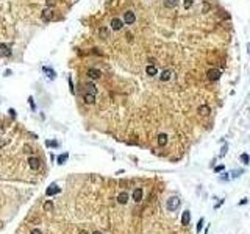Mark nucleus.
<instances>
[{
	"mask_svg": "<svg viewBox=\"0 0 250 234\" xmlns=\"http://www.w3.org/2000/svg\"><path fill=\"white\" fill-rule=\"evenodd\" d=\"M180 205H181V200L178 198V197H170L169 200H167V203H166V209L167 211H177L180 208Z\"/></svg>",
	"mask_w": 250,
	"mask_h": 234,
	"instance_id": "nucleus-1",
	"label": "nucleus"
},
{
	"mask_svg": "<svg viewBox=\"0 0 250 234\" xmlns=\"http://www.w3.org/2000/svg\"><path fill=\"white\" fill-rule=\"evenodd\" d=\"M220 75H222V72H220V69H217V67H214V69H210L206 72V76H208V80L210 81H217V80L220 78Z\"/></svg>",
	"mask_w": 250,
	"mask_h": 234,
	"instance_id": "nucleus-2",
	"label": "nucleus"
},
{
	"mask_svg": "<svg viewBox=\"0 0 250 234\" xmlns=\"http://www.w3.org/2000/svg\"><path fill=\"white\" fill-rule=\"evenodd\" d=\"M28 167L31 170H39L41 169V159L36 156H30L28 158Z\"/></svg>",
	"mask_w": 250,
	"mask_h": 234,
	"instance_id": "nucleus-3",
	"label": "nucleus"
},
{
	"mask_svg": "<svg viewBox=\"0 0 250 234\" xmlns=\"http://www.w3.org/2000/svg\"><path fill=\"white\" fill-rule=\"evenodd\" d=\"M135 20H136V16H135L133 11H125V13H124V24H127V25H133Z\"/></svg>",
	"mask_w": 250,
	"mask_h": 234,
	"instance_id": "nucleus-4",
	"label": "nucleus"
},
{
	"mask_svg": "<svg viewBox=\"0 0 250 234\" xmlns=\"http://www.w3.org/2000/svg\"><path fill=\"white\" fill-rule=\"evenodd\" d=\"M122 27H124V20H120L119 17H114V19H111V28L114 30V31L122 30Z\"/></svg>",
	"mask_w": 250,
	"mask_h": 234,
	"instance_id": "nucleus-5",
	"label": "nucleus"
},
{
	"mask_svg": "<svg viewBox=\"0 0 250 234\" xmlns=\"http://www.w3.org/2000/svg\"><path fill=\"white\" fill-rule=\"evenodd\" d=\"M83 88H85V94H92V95L97 94V88H95L94 83H85Z\"/></svg>",
	"mask_w": 250,
	"mask_h": 234,
	"instance_id": "nucleus-6",
	"label": "nucleus"
},
{
	"mask_svg": "<svg viewBox=\"0 0 250 234\" xmlns=\"http://www.w3.org/2000/svg\"><path fill=\"white\" fill-rule=\"evenodd\" d=\"M60 191H61V189L58 187L56 184H50V186L47 187V191H45V195L52 197V195H55V193H60Z\"/></svg>",
	"mask_w": 250,
	"mask_h": 234,
	"instance_id": "nucleus-7",
	"label": "nucleus"
},
{
	"mask_svg": "<svg viewBox=\"0 0 250 234\" xmlns=\"http://www.w3.org/2000/svg\"><path fill=\"white\" fill-rule=\"evenodd\" d=\"M88 76L91 80H99L100 76H102V72H100L99 69H94V67H92V69L88 70Z\"/></svg>",
	"mask_w": 250,
	"mask_h": 234,
	"instance_id": "nucleus-8",
	"label": "nucleus"
},
{
	"mask_svg": "<svg viewBox=\"0 0 250 234\" xmlns=\"http://www.w3.org/2000/svg\"><path fill=\"white\" fill-rule=\"evenodd\" d=\"M142 189H141V187H136L135 189V191H133V195H131V197H133V200L136 201V203H139V201L141 200H142Z\"/></svg>",
	"mask_w": 250,
	"mask_h": 234,
	"instance_id": "nucleus-9",
	"label": "nucleus"
},
{
	"mask_svg": "<svg viewBox=\"0 0 250 234\" xmlns=\"http://www.w3.org/2000/svg\"><path fill=\"white\" fill-rule=\"evenodd\" d=\"M128 198H130V195H128V192H120L119 195H117V203H120V205H125L127 201H128Z\"/></svg>",
	"mask_w": 250,
	"mask_h": 234,
	"instance_id": "nucleus-10",
	"label": "nucleus"
},
{
	"mask_svg": "<svg viewBox=\"0 0 250 234\" xmlns=\"http://www.w3.org/2000/svg\"><path fill=\"white\" fill-rule=\"evenodd\" d=\"M0 55H2V56H5V58H10V56L13 55V52L10 50V47H8V46H5V44H2V46H0Z\"/></svg>",
	"mask_w": 250,
	"mask_h": 234,
	"instance_id": "nucleus-11",
	"label": "nucleus"
},
{
	"mask_svg": "<svg viewBox=\"0 0 250 234\" xmlns=\"http://www.w3.org/2000/svg\"><path fill=\"white\" fill-rule=\"evenodd\" d=\"M42 19H44L45 22H49V20L53 19V11H52V8H45V10L42 11Z\"/></svg>",
	"mask_w": 250,
	"mask_h": 234,
	"instance_id": "nucleus-12",
	"label": "nucleus"
},
{
	"mask_svg": "<svg viewBox=\"0 0 250 234\" xmlns=\"http://www.w3.org/2000/svg\"><path fill=\"white\" fill-rule=\"evenodd\" d=\"M189 222H191V212H189V211H185V212L181 214V225L188 226Z\"/></svg>",
	"mask_w": 250,
	"mask_h": 234,
	"instance_id": "nucleus-13",
	"label": "nucleus"
},
{
	"mask_svg": "<svg viewBox=\"0 0 250 234\" xmlns=\"http://www.w3.org/2000/svg\"><path fill=\"white\" fill-rule=\"evenodd\" d=\"M145 74H147L149 76H155L156 74H158V69L153 64H150V66H147L145 67Z\"/></svg>",
	"mask_w": 250,
	"mask_h": 234,
	"instance_id": "nucleus-14",
	"label": "nucleus"
},
{
	"mask_svg": "<svg viewBox=\"0 0 250 234\" xmlns=\"http://www.w3.org/2000/svg\"><path fill=\"white\" fill-rule=\"evenodd\" d=\"M172 78V70H163V74L160 75V80L161 81H169V80Z\"/></svg>",
	"mask_w": 250,
	"mask_h": 234,
	"instance_id": "nucleus-15",
	"label": "nucleus"
},
{
	"mask_svg": "<svg viewBox=\"0 0 250 234\" xmlns=\"http://www.w3.org/2000/svg\"><path fill=\"white\" fill-rule=\"evenodd\" d=\"M156 141H158V145H160V147H164L166 144H167V134H164V133L158 134Z\"/></svg>",
	"mask_w": 250,
	"mask_h": 234,
	"instance_id": "nucleus-16",
	"label": "nucleus"
},
{
	"mask_svg": "<svg viewBox=\"0 0 250 234\" xmlns=\"http://www.w3.org/2000/svg\"><path fill=\"white\" fill-rule=\"evenodd\" d=\"M99 36L102 39H108L110 38V30L106 28V27H102V28H99Z\"/></svg>",
	"mask_w": 250,
	"mask_h": 234,
	"instance_id": "nucleus-17",
	"label": "nucleus"
},
{
	"mask_svg": "<svg viewBox=\"0 0 250 234\" xmlns=\"http://www.w3.org/2000/svg\"><path fill=\"white\" fill-rule=\"evenodd\" d=\"M83 98H85L86 105H92V103H95V95H92V94H85Z\"/></svg>",
	"mask_w": 250,
	"mask_h": 234,
	"instance_id": "nucleus-18",
	"label": "nucleus"
},
{
	"mask_svg": "<svg viewBox=\"0 0 250 234\" xmlns=\"http://www.w3.org/2000/svg\"><path fill=\"white\" fill-rule=\"evenodd\" d=\"M199 114H200V116H206V114H210V106H208V105H202V106H199Z\"/></svg>",
	"mask_w": 250,
	"mask_h": 234,
	"instance_id": "nucleus-19",
	"label": "nucleus"
},
{
	"mask_svg": "<svg viewBox=\"0 0 250 234\" xmlns=\"http://www.w3.org/2000/svg\"><path fill=\"white\" fill-rule=\"evenodd\" d=\"M67 158H69V155H67V153H61V155L56 158V161H58V164H64L66 161H67Z\"/></svg>",
	"mask_w": 250,
	"mask_h": 234,
	"instance_id": "nucleus-20",
	"label": "nucleus"
},
{
	"mask_svg": "<svg viewBox=\"0 0 250 234\" xmlns=\"http://www.w3.org/2000/svg\"><path fill=\"white\" fill-rule=\"evenodd\" d=\"M239 159H241V163H242V164H245V165H247V164H250V156L247 155V153H242V155L239 156Z\"/></svg>",
	"mask_w": 250,
	"mask_h": 234,
	"instance_id": "nucleus-21",
	"label": "nucleus"
},
{
	"mask_svg": "<svg viewBox=\"0 0 250 234\" xmlns=\"http://www.w3.org/2000/svg\"><path fill=\"white\" fill-rule=\"evenodd\" d=\"M177 3H178V0H164L166 8H174V6H177Z\"/></svg>",
	"mask_w": 250,
	"mask_h": 234,
	"instance_id": "nucleus-22",
	"label": "nucleus"
},
{
	"mask_svg": "<svg viewBox=\"0 0 250 234\" xmlns=\"http://www.w3.org/2000/svg\"><path fill=\"white\" fill-rule=\"evenodd\" d=\"M42 70H44V72H47V74H49V78H50V80H53V78H55V76H56L55 70H50L49 67H42Z\"/></svg>",
	"mask_w": 250,
	"mask_h": 234,
	"instance_id": "nucleus-23",
	"label": "nucleus"
},
{
	"mask_svg": "<svg viewBox=\"0 0 250 234\" xmlns=\"http://www.w3.org/2000/svg\"><path fill=\"white\" fill-rule=\"evenodd\" d=\"M53 209V203H52V201H45V203H44V211H47V212H49V211H52Z\"/></svg>",
	"mask_w": 250,
	"mask_h": 234,
	"instance_id": "nucleus-24",
	"label": "nucleus"
},
{
	"mask_svg": "<svg viewBox=\"0 0 250 234\" xmlns=\"http://www.w3.org/2000/svg\"><path fill=\"white\" fill-rule=\"evenodd\" d=\"M192 3H194V0H185V2H183V6H185V10H189V8L192 6Z\"/></svg>",
	"mask_w": 250,
	"mask_h": 234,
	"instance_id": "nucleus-25",
	"label": "nucleus"
},
{
	"mask_svg": "<svg viewBox=\"0 0 250 234\" xmlns=\"http://www.w3.org/2000/svg\"><path fill=\"white\" fill-rule=\"evenodd\" d=\"M203 222H205L203 219H200V220H199V223H197V233L202 231V228H203Z\"/></svg>",
	"mask_w": 250,
	"mask_h": 234,
	"instance_id": "nucleus-26",
	"label": "nucleus"
},
{
	"mask_svg": "<svg viewBox=\"0 0 250 234\" xmlns=\"http://www.w3.org/2000/svg\"><path fill=\"white\" fill-rule=\"evenodd\" d=\"M45 145H47V147H58V142H55V141H47V142H45Z\"/></svg>",
	"mask_w": 250,
	"mask_h": 234,
	"instance_id": "nucleus-27",
	"label": "nucleus"
},
{
	"mask_svg": "<svg viewBox=\"0 0 250 234\" xmlns=\"http://www.w3.org/2000/svg\"><path fill=\"white\" fill-rule=\"evenodd\" d=\"M241 173H242V170H235V172H231V178H238Z\"/></svg>",
	"mask_w": 250,
	"mask_h": 234,
	"instance_id": "nucleus-28",
	"label": "nucleus"
},
{
	"mask_svg": "<svg viewBox=\"0 0 250 234\" xmlns=\"http://www.w3.org/2000/svg\"><path fill=\"white\" fill-rule=\"evenodd\" d=\"M224 169H225V167H224V165H222V164H220V165H216V167H214V172H216V173H219V172H224Z\"/></svg>",
	"mask_w": 250,
	"mask_h": 234,
	"instance_id": "nucleus-29",
	"label": "nucleus"
},
{
	"mask_svg": "<svg viewBox=\"0 0 250 234\" xmlns=\"http://www.w3.org/2000/svg\"><path fill=\"white\" fill-rule=\"evenodd\" d=\"M227 148H228V147H227V144H225V145L224 147H222V151H220V158H224V156H225V153H227Z\"/></svg>",
	"mask_w": 250,
	"mask_h": 234,
	"instance_id": "nucleus-30",
	"label": "nucleus"
},
{
	"mask_svg": "<svg viewBox=\"0 0 250 234\" xmlns=\"http://www.w3.org/2000/svg\"><path fill=\"white\" fill-rule=\"evenodd\" d=\"M227 175H228V173H224V175H222V181H227V179H228V177H227Z\"/></svg>",
	"mask_w": 250,
	"mask_h": 234,
	"instance_id": "nucleus-31",
	"label": "nucleus"
},
{
	"mask_svg": "<svg viewBox=\"0 0 250 234\" xmlns=\"http://www.w3.org/2000/svg\"><path fill=\"white\" fill-rule=\"evenodd\" d=\"M31 234H41V229H31Z\"/></svg>",
	"mask_w": 250,
	"mask_h": 234,
	"instance_id": "nucleus-32",
	"label": "nucleus"
},
{
	"mask_svg": "<svg viewBox=\"0 0 250 234\" xmlns=\"http://www.w3.org/2000/svg\"><path fill=\"white\" fill-rule=\"evenodd\" d=\"M245 203H247V198H242V200L239 201V205H245Z\"/></svg>",
	"mask_w": 250,
	"mask_h": 234,
	"instance_id": "nucleus-33",
	"label": "nucleus"
},
{
	"mask_svg": "<svg viewBox=\"0 0 250 234\" xmlns=\"http://www.w3.org/2000/svg\"><path fill=\"white\" fill-rule=\"evenodd\" d=\"M10 114H11V117H16V112H14V109H10Z\"/></svg>",
	"mask_w": 250,
	"mask_h": 234,
	"instance_id": "nucleus-34",
	"label": "nucleus"
},
{
	"mask_svg": "<svg viewBox=\"0 0 250 234\" xmlns=\"http://www.w3.org/2000/svg\"><path fill=\"white\" fill-rule=\"evenodd\" d=\"M78 234H88V231H85V229H81V231H80Z\"/></svg>",
	"mask_w": 250,
	"mask_h": 234,
	"instance_id": "nucleus-35",
	"label": "nucleus"
},
{
	"mask_svg": "<svg viewBox=\"0 0 250 234\" xmlns=\"http://www.w3.org/2000/svg\"><path fill=\"white\" fill-rule=\"evenodd\" d=\"M92 234H102V233H100V231H94Z\"/></svg>",
	"mask_w": 250,
	"mask_h": 234,
	"instance_id": "nucleus-36",
	"label": "nucleus"
},
{
	"mask_svg": "<svg viewBox=\"0 0 250 234\" xmlns=\"http://www.w3.org/2000/svg\"><path fill=\"white\" fill-rule=\"evenodd\" d=\"M249 53H250V42H249Z\"/></svg>",
	"mask_w": 250,
	"mask_h": 234,
	"instance_id": "nucleus-37",
	"label": "nucleus"
}]
</instances>
